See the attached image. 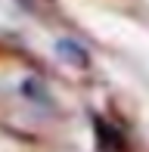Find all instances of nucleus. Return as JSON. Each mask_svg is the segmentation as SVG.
I'll return each instance as SVG.
<instances>
[{
  "label": "nucleus",
  "mask_w": 149,
  "mask_h": 152,
  "mask_svg": "<svg viewBox=\"0 0 149 152\" xmlns=\"http://www.w3.org/2000/svg\"><path fill=\"white\" fill-rule=\"evenodd\" d=\"M19 3L31 6V10H40V6H50V0H19Z\"/></svg>",
  "instance_id": "f03ea898"
},
{
  "label": "nucleus",
  "mask_w": 149,
  "mask_h": 152,
  "mask_svg": "<svg viewBox=\"0 0 149 152\" xmlns=\"http://www.w3.org/2000/svg\"><path fill=\"white\" fill-rule=\"evenodd\" d=\"M56 53H59L62 59H72V65H78V68L87 65V53L81 50L74 40H59V44H56Z\"/></svg>",
  "instance_id": "f257e3e1"
}]
</instances>
